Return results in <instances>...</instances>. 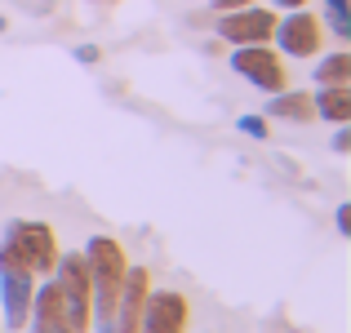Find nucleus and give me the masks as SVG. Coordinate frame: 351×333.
Segmentation results:
<instances>
[{
	"label": "nucleus",
	"instance_id": "nucleus-1",
	"mask_svg": "<svg viewBox=\"0 0 351 333\" xmlns=\"http://www.w3.org/2000/svg\"><path fill=\"white\" fill-rule=\"evenodd\" d=\"M80 258H85V271H89V320H107L116 307L120 284H125L129 258L120 249V240L112 236H89Z\"/></svg>",
	"mask_w": 351,
	"mask_h": 333
},
{
	"label": "nucleus",
	"instance_id": "nucleus-2",
	"mask_svg": "<svg viewBox=\"0 0 351 333\" xmlns=\"http://www.w3.org/2000/svg\"><path fill=\"white\" fill-rule=\"evenodd\" d=\"M0 249H5L14 262H23L32 275H49L53 262H58V254H62L53 227H49V222H36V218H14V222H9Z\"/></svg>",
	"mask_w": 351,
	"mask_h": 333
},
{
	"label": "nucleus",
	"instance_id": "nucleus-3",
	"mask_svg": "<svg viewBox=\"0 0 351 333\" xmlns=\"http://www.w3.org/2000/svg\"><path fill=\"white\" fill-rule=\"evenodd\" d=\"M53 289H58V302L67 311L71 333H89V271L80 254H58L53 262Z\"/></svg>",
	"mask_w": 351,
	"mask_h": 333
},
{
	"label": "nucleus",
	"instance_id": "nucleus-4",
	"mask_svg": "<svg viewBox=\"0 0 351 333\" xmlns=\"http://www.w3.org/2000/svg\"><path fill=\"white\" fill-rule=\"evenodd\" d=\"M276 53L280 58H320V49H325V27H320V18L311 14V9H285L280 18H276Z\"/></svg>",
	"mask_w": 351,
	"mask_h": 333
},
{
	"label": "nucleus",
	"instance_id": "nucleus-5",
	"mask_svg": "<svg viewBox=\"0 0 351 333\" xmlns=\"http://www.w3.org/2000/svg\"><path fill=\"white\" fill-rule=\"evenodd\" d=\"M232 71L245 76L254 89H263V94L289 89V67H285V58L271 49V45H236L232 49Z\"/></svg>",
	"mask_w": 351,
	"mask_h": 333
},
{
	"label": "nucleus",
	"instance_id": "nucleus-6",
	"mask_svg": "<svg viewBox=\"0 0 351 333\" xmlns=\"http://www.w3.org/2000/svg\"><path fill=\"white\" fill-rule=\"evenodd\" d=\"M36 284H40V275H32L23 262H14V258L0 249V307H5V329H9V333L27 329Z\"/></svg>",
	"mask_w": 351,
	"mask_h": 333
},
{
	"label": "nucleus",
	"instance_id": "nucleus-7",
	"mask_svg": "<svg viewBox=\"0 0 351 333\" xmlns=\"http://www.w3.org/2000/svg\"><path fill=\"white\" fill-rule=\"evenodd\" d=\"M276 9L267 5H245V9H227V14H218V36H223L227 45H271V32H276Z\"/></svg>",
	"mask_w": 351,
	"mask_h": 333
},
{
	"label": "nucleus",
	"instance_id": "nucleus-8",
	"mask_svg": "<svg viewBox=\"0 0 351 333\" xmlns=\"http://www.w3.org/2000/svg\"><path fill=\"white\" fill-rule=\"evenodd\" d=\"M187 320H191L187 293H178V289H147L138 333H187Z\"/></svg>",
	"mask_w": 351,
	"mask_h": 333
},
{
	"label": "nucleus",
	"instance_id": "nucleus-9",
	"mask_svg": "<svg viewBox=\"0 0 351 333\" xmlns=\"http://www.w3.org/2000/svg\"><path fill=\"white\" fill-rule=\"evenodd\" d=\"M147 289H152V271H147V267H129L125 284H120V293H116V307H112V333H138Z\"/></svg>",
	"mask_w": 351,
	"mask_h": 333
},
{
	"label": "nucleus",
	"instance_id": "nucleus-10",
	"mask_svg": "<svg viewBox=\"0 0 351 333\" xmlns=\"http://www.w3.org/2000/svg\"><path fill=\"white\" fill-rule=\"evenodd\" d=\"M27 325H32V333H71L67 311H62V302H58V289H53V280L36 284V293H32V316H27Z\"/></svg>",
	"mask_w": 351,
	"mask_h": 333
},
{
	"label": "nucleus",
	"instance_id": "nucleus-11",
	"mask_svg": "<svg viewBox=\"0 0 351 333\" xmlns=\"http://www.w3.org/2000/svg\"><path fill=\"white\" fill-rule=\"evenodd\" d=\"M316 103V116L329 120V125H351V85H320L311 94Z\"/></svg>",
	"mask_w": 351,
	"mask_h": 333
},
{
	"label": "nucleus",
	"instance_id": "nucleus-12",
	"mask_svg": "<svg viewBox=\"0 0 351 333\" xmlns=\"http://www.w3.org/2000/svg\"><path fill=\"white\" fill-rule=\"evenodd\" d=\"M267 116L307 125V120H316V103H311V94H302V89H280V94H271V103H267Z\"/></svg>",
	"mask_w": 351,
	"mask_h": 333
},
{
	"label": "nucleus",
	"instance_id": "nucleus-13",
	"mask_svg": "<svg viewBox=\"0 0 351 333\" xmlns=\"http://www.w3.org/2000/svg\"><path fill=\"white\" fill-rule=\"evenodd\" d=\"M320 85H351V53L338 49V53H325L316 62V89Z\"/></svg>",
	"mask_w": 351,
	"mask_h": 333
},
{
	"label": "nucleus",
	"instance_id": "nucleus-14",
	"mask_svg": "<svg viewBox=\"0 0 351 333\" xmlns=\"http://www.w3.org/2000/svg\"><path fill=\"white\" fill-rule=\"evenodd\" d=\"M320 27L338 36V40H351V0H325V18Z\"/></svg>",
	"mask_w": 351,
	"mask_h": 333
},
{
	"label": "nucleus",
	"instance_id": "nucleus-15",
	"mask_svg": "<svg viewBox=\"0 0 351 333\" xmlns=\"http://www.w3.org/2000/svg\"><path fill=\"white\" fill-rule=\"evenodd\" d=\"M240 134H249L254 143H267V116H240Z\"/></svg>",
	"mask_w": 351,
	"mask_h": 333
},
{
	"label": "nucleus",
	"instance_id": "nucleus-16",
	"mask_svg": "<svg viewBox=\"0 0 351 333\" xmlns=\"http://www.w3.org/2000/svg\"><path fill=\"white\" fill-rule=\"evenodd\" d=\"M334 151H338V156H347V151H351V125H338V134H334Z\"/></svg>",
	"mask_w": 351,
	"mask_h": 333
},
{
	"label": "nucleus",
	"instance_id": "nucleus-17",
	"mask_svg": "<svg viewBox=\"0 0 351 333\" xmlns=\"http://www.w3.org/2000/svg\"><path fill=\"white\" fill-rule=\"evenodd\" d=\"M98 58H103V49H98V45H80V49H76V62H85V67H94Z\"/></svg>",
	"mask_w": 351,
	"mask_h": 333
},
{
	"label": "nucleus",
	"instance_id": "nucleus-18",
	"mask_svg": "<svg viewBox=\"0 0 351 333\" xmlns=\"http://www.w3.org/2000/svg\"><path fill=\"white\" fill-rule=\"evenodd\" d=\"M245 5H258V0H209L214 14H227V9H245Z\"/></svg>",
	"mask_w": 351,
	"mask_h": 333
},
{
	"label": "nucleus",
	"instance_id": "nucleus-19",
	"mask_svg": "<svg viewBox=\"0 0 351 333\" xmlns=\"http://www.w3.org/2000/svg\"><path fill=\"white\" fill-rule=\"evenodd\" d=\"M338 236H351V205H338Z\"/></svg>",
	"mask_w": 351,
	"mask_h": 333
},
{
	"label": "nucleus",
	"instance_id": "nucleus-20",
	"mask_svg": "<svg viewBox=\"0 0 351 333\" xmlns=\"http://www.w3.org/2000/svg\"><path fill=\"white\" fill-rule=\"evenodd\" d=\"M311 0H276V9H307Z\"/></svg>",
	"mask_w": 351,
	"mask_h": 333
},
{
	"label": "nucleus",
	"instance_id": "nucleus-21",
	"mask_svg": "<svg viewBox=\"0 0 351 333\" xmlns=\"http://www.w3.org/2000/svg\"><path fill=\"white\" fill-rule=\"evenodd\" d=\"M0 32H5V14H0Z\"/></svg>",
	"mask_w": 351,
	"mask_h": 333
}]
</instances>
